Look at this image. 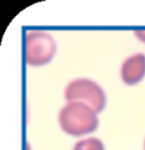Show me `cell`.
Segmentation results:
<instances>
[{"mask_svg":"<svg viewBox=\"0 0 145 150\" xmlns=\"http://www.w3.org/2000/svg\"><path fill=\"white\" fill-rule=\"evenodd\" d=\"M56 42L49 33L31 31L24 38V58L27 65L40 67L50 63L56 54Z\"/></svg>","mask_w":145,"mask_h":150,"instance_id":"3957f363","label":"cell"},{"mask_svg":"<svg viewBox=\"0 0 145 150\" xmlns=\"http://www.w3.org/2000/svg\"><path fill=\"white\" fill-rule=\"evenodd\" d=\"M59 125L65 133L81 137L98 129V114L87 105L82 103H67L59 112Z\"/></svg>","mask_w":145,"mask_h":150,"instance_id":"6da1fadb","label":"cell"},{"mask_svg":"<svg viewBox=\"0 0 145 150\" xmlns=\"http://www.w3.org/2000/svg\"><path fill=\"white\" fill-rule=\"evenodd\" d=\"M72 150H104V146L96 138H86L76 142Z\"/></svg>","mask_w":145,"mask_h":150,"instance_id":"5b68a950","label":"cell"},{"mask_svg":"<svg viewBox=\"0 0 145 150\" xmlns=\"http://www.w3.org/2000/svg\"><path fill=\"white\" fill-rule=\"evenodd\" d=\"M63 97L67 103H82L91 107L96 114L106 107V93L96 82L90 79H75L70 81L65 91Z\"/></svg>","mask_w":145,"mask_h":150,"instance_id":"7a4b0ae2","label":"cell"},{"mask_svg":"<svg viewBox=\"0 0 145 150\" xmlns=\"http://www.w3.org/2000/svg\"><path fill=\"white\" fill-rule=\"evenodd\" d=\"M144 150H145V141H144Z\"/></svg>","mask_w":145,"mask_h":150,"instance_id":"52a82bcc","label":"cell"},{"mask_svg":"<svg viewBox=\"0 0 145 150\" xmlns=\"http://www.w3.org/2000/svg\"><path fill=\"white\" fill-rule=\"evenodd\" d=\"M134 34H135V37L139 41H142V42L145 43V30H136L135 32H134Z\"/></svg>","mask_w":145,"mask_h":150,"instance_id":"8992f818","label":"cell"},{"mask_svg":"<svg viewBox=\"0 0 145 150\" xmlns=\"http://www.w3.org/2000/svg\"><path fill=\"white\" fill-rule=\"evenodd\" d=\"M120 76L126 85L138 84L145 76V55L137 52L129 56L121 65Z\"/></svg>","mask_w":145,"mask_h":150,"instance_id":"277c9868","label":"cell"}]
</instances>
